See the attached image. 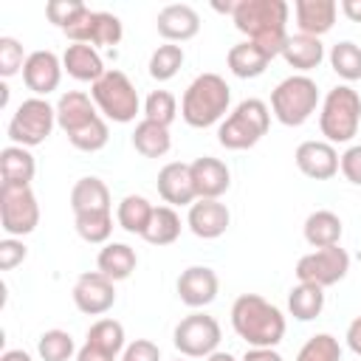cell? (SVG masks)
Returning a JSON list of instances; mask_svg holds the SVG:
<instances>
[{
  "instance_id": "cell-23",
  "label": "cell",
  "mask_w": 361,
  "mask_h": 361,
  "mask_svg": "<svg viewBox=\"0 0 361 361\" xmlns=\"http://www.w3.org/2000/svg\"><path fill=\"white\" fill-rule=\"evenodd\" d=\"M296 11V25L299 34L307 37H319L327 34L336 25V14H338V3L336 0H296L293 3Z\"/></svg>"
},
{
  "instance_id": "cell-11",
  "label": "cell",
  "mask_w": 361,
  "mask_h": 361,
  "mask_svg": "<svg viewBox=\"0 0 361 361\" xmlns=\"http://www.w3.org/2000/svg\"><path fill=\"white\" fill-rule=\"evenodd\" d=\"M347 271H350V254L341 245H330V248H316V251L299 257L293 274L299 282L330 288V285L341 282L347 276Z\"/></svg>"
},
{
  "instance_id": "cell-2",
  "label": "cell",
  "mask_w": 361,
  "mask_h": 361,
  "mask_svg": "<svg viewBox=\"0 0 361 361\" xmlns=\"http://www.w3.org/2000/svg\"><path fill=\"white\" fill-rule=\"evenodd\" d=\"M231 327L248 347H276L285 338V316L259 293H240L231 305Z\"/></svg>"
},
{
  "instance_id": "cell-37",
  "label": "cell",
  "mask_w": 361,
  "mask_h": 361,
  "mask_svg": "<svg viewBox=\"0 0 361 361\" xmlns=\"http://www.w3.org/2000/svg\"><path fill=\"white\" fill-rule=\"evenodd\" d=\"M183 59H186V54H183V48L180 45H175V42H164V45H158L155 51H152V56H149V76L155 79V82H169L180 68H183Z\"/></svg>"
},
{
  "instance_id": "cell-12",
  "label": "cell",
  "mask_w": 361,
  "mask_h": 361,
  "mask_svg": "<svg viewBox=\"0 0 361 361\" xmlns=\"http://www.w3.org/2000/svg\"><path fill=\"white\" fill-rule=\"evenodd\" d=\"M121 20L110 11H93V8H85L68 28H65V37L71 42H87L93 48L99 45H118L121 42Z\"/></svg>"
},
{
  "instance_id": "cell-7",
  "label": "cell",
  "mask_w": 361,
  "mask_h": 361,
  "mask_svg": "<svg viewBox=\"0 0 361 361\" xmlns=\"http://www.w3.org/2000/svg\"><path fill=\"white\" fill-rule=\"evenodd\" d=\"M319 107V85L307 73L285 76L271 90V113L285 127H302Z\"/></svg>"
},
{
  "instance_id": "cell-43",
  "label": "cell",
  "mask_w": 361,
  "mask_h": 361,
  "mask_svg": "<svg viewBox=\"0 0 361 361\" xmlns=\"http://www.w3.org/2000/svg\"><path fill=\"white\" fill-rule=\"evenodd\" d=\"M85 8H87V6H85L82 0H51V3L45 6V17H48L56 28L65 31V28L85 11Z\"/></svg>"
},
{
  "instance_id": "cell-50",
  "label": "cell",
  "mask_w": 361,
  "mask_h": 361,
  "mask_svg": "<svg viewBox=\"0 0 361 361\" xmlns=\"http://www.w3.org/2000/svg\"><path fill=\"white\" fill-rule=\"evenodd\" d=\"M0 361H34V358H31V353H25V350H6V353L0 355Z\"/></svg>"
},
{
  "instance_id": "cell-1",
  "label": "cell",
  "mask_w": 361,
  "mask_h": 361,
  "mask_svg": "<svg viewBox=\"0 0 361 361\" xmlns=\"http://www.w3.org/2000/svg\"><path fill=\"white\" fill-rule=\"evenodd\" d=\"M288 3L285 0H237L231 14L234 28L259 45L271 59L282 54L288 42Z\"/></svg>"
},
{
  "instance_id": "cell-52",
  "label": "cell",
  "mask_w": 361,
  "mask_h": 361,
  "mask_svg": "<svg viewBox=\"0 0 361 361\" xmlns=\"http://www.w3.org/2000/svg\"><path fill=\"white\" fill-rule=\"evenodd\" d=\"M178 361H183V358H178Z\"/></svg>"
},
{
  "instance_id": "cell-3",
  "label": "cell",
  "mask_w": 361,
  "mask_h": 361,
  "mask_svg": "<svg viewBox=\"0 0 361 361\" xmlns=\"http://www.w3.org/2000/svg\"><path fill=\"white\" fill-rule=\"evenodd\" d=\"M231 104V87L220 73H197L180 99V116L189 127L206 130L228 113Z\"/></svg>"
},
{
  "instance_id": "cell-32",
  "label": "cell",
  "mask_w": 361,
  "mask_h": 361,
  "mask_svg": "<svg viewBox=\"0 0 361 361\" xmlns=\"http://www.w3.org/2000/svg\"><path fill=\"white\" fill-rule=\"evenodd\" d=\"M152 212L155 206L144 197V195H127L118 200V209H116V223L127 231V234H138L144 237L149 220H152Z\"/></svg>"
},
{
  "instance_id": "cell-35",
  "label": "cell",
  "mask_w": 361,
  "mask_h": 361,
  "mask_svg": "<svg viewBox=\"0 0 361 361\" xmlns=\"http://www.w3.org/2000/svg\"><path fill=\"white\" fill-rule=\"evenodd\" d=\"M76 234L90 243V245H107L113 234V212H87V214H73Z\"/></svg>"
},
{
  "instance_id": "cell-33",
  "label": "cell",
  "mask_w": 361,
  "mask_h": 361,
  "mask_svg": "<svg viewBox=\"0 0 361 361\" xmlns=\"http://www.w3.org/2000/svg\"><path fill=\"white\" fill-rule=\"evenodd\" d=\"M288 310L299 322H313L324 310V288L310 285V282L293 285L288 293Z\"/></svg>"
},
{
  "instance_id": "cell-34",
  "label": "cell",
  "mask_w": 361,
  "mask_h": 361,
  "mask_svg": "<svg viewBox=\"0 0 361 361\" xmlns=\"http://www.w3.org/2000/svg\"><path fill=\"white\" fill-rule=\"evenodd\" d=\"M178 237H180V214L172 206H155L152 220L144 231V240L161 248V245H172Z\"/></svg>"
},
{
  "instance_id": "cell-39",
  "label": "cell",
  "mask_w": 361,
  "mask_h": 361,
  "mask_svg": "<svg viewBox=\"0 0 361 361\" xmlns=\"http://www.w3.org/2000/svg\"><path fill=\"white\" fill-rule=\"evenodd\" d=\"M296 361H341V344L330 333H316L299 347Z\"/></svg>"
},
{
  "instance_id": "cell-27",
  "label": "cell",
  "mask_w": 361,
  "mask_h": 361,
  "mask_svg": "<svg viewBox=\"0 0 361 361\" xmlns=\"http://www.w3.org/2000/svg\"><path fill=\"white\" fill-rule=\"evenodd\" d=\"M34 172H37V161H34L28 147H17V144L3 147V152H0V178H3V183L31 186Z\"/></svg>"
},
{
  "instance_id": "cell-42",
  "label": "cell",
  "mask_w": 361,
  "mask_h": 361,
  "mask_svg": "<svg viewBox=\"0 0 361 361\" xmlns=\"http://www.w3.org/2000/svg\"><path fill=\"white\" fill-rule=\"evenodd\" d=\"M25 51H23V42L14 39V37H0V76L3 79H11L14 73L23 71L25 65Z\"/></svg>"
},
{
  "instance_id": "cell-24",
  "label": "cell",
  "mask_w": 361,
  "mask_h": 361,
  "mask_svg": "<svg viewBox=\"0 0 361 361\" xmlns=\"http://www.w3.org/2000/svg\"><path fill=\"white\" fill-rule=\"evenodd\" d=\"M62 68L68 71V76H73L76 82H99L104 76V59L102 54L87 45V42H71L62 54Z\"/></svg>"
},
{
  "instance_id": "cell-46",
  "label": "cell",
  "mask_w": 361,
  "mask_h": 361,
  "mask_svg": "<svg viewBox=\"0 0 361 361\" xmlns=\"http://www.w3.org/2000/svg\"><path fill=\"white\" fill-rule=\"evenodd\" d=\"M338 169H341V175H344L353 186H361V144H350V147L341 152Z\"/></svg>"
},
{
  "instance_id": "cell-9",
  "label": "cell",
  "mask_w": 361,
  "mask_h": 361,
  "mask_svg": "<svg viewBox=\"0 0 361 361\" xmlns=\"http://www.w3.org/2000/svg\"><path fill=\"white\" fill-rule=\"evenodd\" d=\"M220 322L209 313H189L172 330V344L183 358H209L220 347Z\"/></svg>"
},
{
  "instance_id": "cell-22",
  "label": "cell",
  "mask_w": 361,
  "mask_h": 361,
  "mask_svg": "<svg viewBox=\"0 0 361 361\" xmlns=\"http://www.w3.org/2000/svg\"><path fill=\"white\" fill-rule=\"evenodd\" d=\"M102 113L96 110L93 99L82 90H68L59 96L56 102V124L65 130V135H73L79 130H85L87 124H93Z\"/></svg>"
},
{
  "instance_id": "cell-47",
  "label": "cell",
  "mask_w": 361,
  "mask_h": 361,
  "mask_svg": "<svg viewBox=\"0 0 361 361\" xmlns=\"http://www.w3.org/2000/svg\"><path fill=\"white\" fill-rule=\"evenodd\" d=\"M240 361H282V355L274 347H248Z\"/></svg>"
},
{
  "instance_id": "cell-19",
  "label": "cell",
  "mask_w": 361,
  "mask_h": 361,
  "mask_svg": "<svg viewBox=\"0 0 361 361\" xmlns=\"http://www.w3.org/2000/svg\"><path fill=\"white\" fill-rule=\"evenodd\" d=\"M158 195L166 206H192L197 200V192H195V183H192V169L189 164H180V161H169L158 169Z\"/></svg>"
},
{
  "instance_id": "cell-4",
  "label": "cell",
  "mask_w": 361,
  "mask_h": 361,
  "mask_svg": "<svg viewBox=\"0 0 361 361\" xmlns=\"http://www.w3.org/2000/svg\"><path fill=\"white\" fill-rule=\"evenodd\" d=\"M361 127V96L350 85H336L327 90L319 110V130L327 144H350Z\"/></svg>"
},
{
  "instance_id": "cell-28",
  "label": "cell",
  "mask_w": 361,
  "mask_h": 361,
  "mask_svg": "<svg viewBox=\"0 0 361 361\" xmlns=\"http://www.w3.org/2000/svg\"><path fill=\"white\" fill-rule=\"evenodd\" d=\"M71 209L73 214H87V212H110V189L102 178L87 175L79 178L71 189Z\"/></svg>"
},
{
  "instance_id": "cell-13",
  "label": "cell",
  "mask_w": 361,
  "mask_h": 361,
  "mask_svg": "<svg viewBox=\"0 0 361 361\" xmlns=\"http://www.w3.org/2000/svg\"><path fill=\"white\" fill-rule=\"evenodd\" d=\"M127 347L124 324L116 319H99L87 327L85 344L76 350V361H116Z\"/></svg>"
},
{
  "instance_id": "cell-5",
  "label": "cell",
  "mask_w": 361,
  "mask_h": 361,
  "mask_svg": "<svg viewBox=\"0 0 361 361\" xmlns=\"http://www.w3.org/2000/svg\"><path fill=\"white\" fill-rule=\"evenodd\" d=\"M271 127V107L262 99H243L217 127V141L226 149H248L254 147Z\"/></svg>"
},
{
  "instance_id": "cell-49",
  "label": "cell",
  "mask_w": 361,
  "mask_h": 361,
  "mask_svg": "<svg viewBox=\"0 0 361 361\" xmlns=\"http://www.w3.org/2000/svg\"><path fill=\"white\" fill-rule=\"evenodd\" d=\"M341 11L350 23H361V0H341Z\"/></svg>"
},
{
  "instance_id": "cell-31",
  "label": "cell",
  "mask_w": 361,
  "mask_h": 361,
  "mask_svg": "<svg viewBox=\"0 0 361 361\" xmlns=\"http://www.w3.org/2000/svg\"><path fill=\"white\" fill-rule=\"evenodd\" d=\"M133 141V149L144 158H164L172 147V135H169V127L164 124H155V121H147L141 118L130 135Z\"/></svg>"
},
{
  "instance_id": "cell-21",
  "label": "cell",
  "mask_w": 361,
  "mask_h": 361,
  "mask_svg": "<svg viewBox=\"0 0 361 361\" xmlns=\"http://www.w3.org/2000/svg\"><path fill=\"white\" fill-rule=\"evenodd\" d=\"M189 169H192V183H195L197 197L220 200V195H226L231 186V172L220 158H212V155L195 158Z\"/></svg>"
},
{
  "instance_id": "cell-16",
  "label": "cell",
  "mask_w": 361,
  "mask_h": 361,
  "mask_svg": "<svg viewBox=\"0 0 361 361\" xmlns=\"http://www.w3.org/2000/svg\"><path fill=\"white\" fill-rule=\"evenodd\" d=\"M62 71H65L62 59L54 51H31L23 65V82L34 96L45 99L48 93H54L59 87Z\"/></svg>"
},
{
  "instance_id": "cell-14",
  "label": "cell",
  "mask_w": 361,
  "mask_h": 361,
  "mask_svg": "<svg viewBox=\"0 0 361 361\" xmlns=\"http://www.w3.org/2000/svg\"><path fill=\"white\" fill-rule=\"evenodd\" d=\"M73 305L85 316H104L116 305V282L99 271H85L73 282Z\"/></svg>"
},
{
  "instance_id": "cell-40",
  "label": "cell",
  "mask_w": 361,
  "mask_h": 361,
  "mask_svg": "<svg viewBox=\"0 0 361 361\" xmlns=\"http://www.w3.org/2000/svg\"><path fill=\"white\" fill-rule=\"evenodd\" d=\"M178 116V99L169 90H152L144 102V118L169 127Z\"/></svg>"
},
{
  "instance_id": "cell-15",
  "label": "cell",
  "mask_w": 361,
  "mask_h": 361,
  "mask_svg": "<svg viewBox=\"0 0 361 361\" xmlns=\"http://www.w3.org/2000/svg\"><path fill=\"white\" fill-rule=\"evenodd\" d=\"M175 290H178V299L186 307L200 310V307H206L217 299L220 279L209 265H189L186 271H180V276L175 282Z\"/></svg>"
},
{
  "instance_id": "cell-48",
  "label": "cell",
  "mask_w": 361,
  "mask_h": 361,
  "mask_svg": "<svg viewBox=\"0 0 361 361\" xmlns=\"http://www.w3.org/2000/svg\"><path fill=\"white\" fill-rule=\"evenodd\" d=\"M344 341H347V347H350L355 355H361V316H355V319L347 324Z\"/></svg>"
},
{
  "instance_id": "cell-25",
  "label": "cell",
  "mask_w": 361,
  "mask_h": 361,
  "mask_svg": "<svg viewBox=\"0 0 361 361\" xmlns=\"http://www.w3.org/2000/svg\"><path fill=\"white\" fill-rule=\"evenodd\" d=\"M341 217L330 209H316L305 217V226H302V234L307 240V245L313 248H330V245H338L341 240Z\"/></svg>"
},
{
  "instance_id": "cell-38",
  "label": "cell",
  "mask_w": 361,
  "mask_h": 361,
  "mask_svg": "<svg viewBox=\"0 0 361 361\" xmlns=\"http://www.w3.org/2000/svg\"><path fill=\"white\" fill-rule=\"evenodd\" d=\"M73 353H76V344H73V336L68 330L54 327L37 338V355L42 361H71Z\"/></svg>"
},
{
  "instance_id": "cell-17",
  "label": "cell",
  "mask_w": 361,
  "mask_h": 361,
  "mask_svg": "<svg viewBox=\"0 0 361 361\" xmlns=\"http://www.w3.org/2000/svg\"><path fill=\"white\" fill-rule=\"evenodd\" d=\"M338 152L327 141H302L293 152L296 169L310 180H330L338 172Z\"/></svg>"
},
{
  "instance_id": "cell-26",
  "label": "cell",
  "mask_w": 361,
  "mask_h": 361,
  "mask_svg": "<svg viewBox=\"0 0 361 361\" xmlns=\"http://www.w3.org/2000/svg\"><path fill=\"white\" fill-rule=\"evenodd\" d=\"M135 265H138V254L127 243H107V245H102V251L96 257V271L104 274L113 282L130 279Z\"/></svg>"
},
{
  "instance_id": "cell-30",
  "label": "cell",
  "mask_w": 361,
  "mask_h": 361,
  "mask_svg": "<svg viewBox=\"0 0 361 361\" xmlns=\"http://www.w3.org/2000/svg\"><path fill=\"white\" fill-rule=\"evenodd\" d=\"M279 56H282L290 68L307 73V71H313V68L322 65V59H324V45H322L319 37L293 34V37H288V42H285V48H282Z\"/></svg>"
},
{
  "instance_id": "cell-20",
  "label": "cell",
  "mask_w": 361,
  "mask_h": 361,
  "mask_svg": "<svg viewBox=\"0 0 361 361\" xmlns=\"http://www.w3.org/2000/svg\"><path fill=\"white\" fill-rule=\"evenodd\" d=\"M155 28L158 34L166 39V42H186L192 37H197L200 31V14L186 6V3H172V6H164L158 11V20H155Z\"/></svg>"
},
{
  "instance_id": "cell-29",
  "label": "cell",
  "mask_w": 361,
  "mask_h": 361,
  "mask_svg": "<svg viewBox=\"0 0 361 361\" xmlns=\"http://www.w3.org/2000/svg\"><path fill=\"white\" fill-rule=\"evenodd\" d=\"M268 62H271V56L259 45H254L248 39L231 45L228 54H226V65H228V71L237 79H257V76H262L265 68H268Z\"/></svg>"
},
{
  "instance_id": "cell-41",
  "label": "cell",
  "mask_w": 361,
  "mask_h": 361,
  "mask_svg": "<svg viewBox=\"0 0 361 361\" xmlns=\"http://www.w3.org/2000/svg\"><path fill=\"white\" fill-rule=\"evenodd\" d=\"M68 141H71L76 149H82V152H99V149H104V147H107V141H110L107 118H104V116H99V118H96L93 124H87L85 130H79V133L68 135Z\"/></svg>"
},
{
  "instance_id": "cell-45",
  "label": "cell",
  "mask_w": 361,
  "mask_h": 361,
  "mask_svg": "<svg viewBox=\"0 0 361 361\" xmlns=\"http://www.w3.org/2000/svg\"><path fill=\"white\" fill-rule=\"evenodd\" d=\"M121 361H161V347L149 338H135L124 347Z\"/></svg>"
},
{
  "instance_id": "cell-36",
  "label": "cell",
  "mask_w": 361,
  "mask_h": 361,
  "mask_svg": "<svg viewBox=\"0 0 361 361\" xmlns=\"http://www.w3.org/2000/svg\"><path fill=\"white\" fill-rule=\"evenodd\" d=\"M330 68L338 79L344 82H358L361 79V48L350 39H341L330 48Z\"/></svg>"
},
{
  "instance_id": "cell-6",
  "label": "cell",
  "mask_w": 361,
  "mask_h": 361,
  "mask_svg": "<svg viewBox=\"0 0 361 361\" xmlns=\"http://www.w3.org/2000/svg\"><path fill=\"white\" fill-rule=\"evenodd\" d=\"M90 99H93L96 110L107 121H116V124H130L141 113L138 90L130 82V76L118 68L104 71V76L90 85Z\"/></svg>"
},
{
  "instance_id": "cell-44",
  "label": "cell",
  "mask_w": 361,
  "mask_h": 361,
  "mask_svg": "<svg viewBox=\"0 0 361 361\" xmlns=\"http://www.w3.org/2000/svg\"><path fill=\"white\" fill-rule=\"evenodd\" d=\"M28 257V248L20 237H6L0 240V271H11L17 268L23 259Z\"/></svg>"
},
{
  "instance_id": "cell-10",
  "label": "cell",
  "mask_w": 361,
  "mask_h": 361,
  "mask_svg": "<svg viewBox=\"0 0 361 361\" xmlns=\"http://www.w3.org/2000/svg\"><path fill=\"white\" fill-rule=\"evenodd\" d=\"M39 226V203L31 186L0 183V228L6 237H25Z\"/></svg>"
},
{
  "instance_id": "cell-8",
  "label": "cell",
  "mask_w": 361,
  "mask_h": 361,
  "mask_svg": "<svg viewBox=\"0 0 361 361\" xmlns=\"http://www.w3.org/2000/svg\"><path fill=\"white\" fill-rule=\"evenodd\" d=\"M54 127H56V104H51L48 99L31 96V99H23L20 107L11 113L6 135L11 144L31 149V147L45 144Z\"/></svg>"
},
{
  "instance_id": "cell-51",
  "label": "cell",
  "mask_w": 361,
  "mask_h": 361,
  "mask_svg": "<svg viewBox=\"0 0 361 361\" xmlns=\"http://www.w3.org/2000/svg\"><path fill=\"white\" fill-rule=\"evenodd\" d=\"M206 361H237V358H234L231 353H226V350H214V353H212Z\"/></svg>"
},
{
  "instance_id": "cell-18",
  "label": "cell",
  "mask_w": 361,
  "mask_h": 361,
  "mask_svg": "<svg viewBox=\"0 0 361 361\" xmlns=\"http://www.w3.org/2000/svg\"><path fill=\"white\" fill-rule=\"evenodd\" d=\"M231 223V212L226 203L220 200H209V197H197L192 206H189V214H186V226L195 237L200 240H217L226 234Z\"/></svg>"
}]
</instances>
